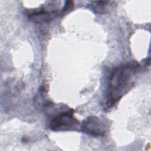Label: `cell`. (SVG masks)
<instances>
[{
	"label": "cell",
	"instance_id": "6da1fadb",
	"mask_svg": "<svg viewBox=\"0 0 151 151\" xmlns=\"http://www.w3.org/2000/svg\"><path fill=\"white\" fill-rule=\"evenodd\" d=\"M140 65L136 61H130L115 68L110 77L106 106L110 109L116 104L131 88Z\"/></svg>",
	"mask_w": 151,
	"mask_h": 151
},
{
	"label": "cell",
	"instance_id": "7a4b0ae2",
	"mask_svg": "<svg viewBox=\"0 0 151 151\" xmlns=\"http://www.w3.org/2000/svg\"><path fill=\"white\" fill-rule=\"evenodd\" d=\"M50 129L52 131H68L77 130L79 122L74 116V110L68 109L58 113L50 122Z\"/></svg>",
	"mask_w": 151,
	"mask_h": 151
},
{
	"label": "cell",
	"instance_id": "3957f363",
	"mask_svg": "<svg viewBox=\"0 0 151 151\" xmlns=\"http://www.w3.org/2000/svg\"><path fill=\"white\" fill-rule=\"evenodd\" d=\"M81 131L94 137L104 136L107 130V124L99 117L91 116L85 119L81 124Z\"/></svg>",
	"mask_w": 151,
	"mask_h": 151
},
{
	"label": "cell",
	"instance_id": "277c9868",
	"mask_svg": "<svg viewBox=\"0 0 151 151\" xmlns=\"http://www.w3.org/2000/svg\"><path fill=\"white\" fill-rule=\"evenodd\" d=\"M57 12L56 11H48L45 9L35 11L29 15L30 19L37 23L46 22L51 21L56 17Z\"/></svg>",
	"mask_w": 151,
	"mask_h": 151
},
{
	"label": "cell",
	"instance_id": "5b68a950",
	"mask_svg": "<svg viewBox=\"0 0 151 151\" xmlns=\"http://www.w3.org/2000/svg\"><path fill=\"white\" fill-rule=\"evenodd\" d=\"M91 4V9L97 13L103 14L107 11V6L109 1H94Z\"/></svg>",
	"mask_w": 151,
	"mask_h": 151
},
{
	"label": "cell",
	"instance_id": "8992f818",
	"mask_svg": "<svg viewBox=\"0 0 151 151\" xmlns=\"http://www.w3.org/2000/svg\"><path fill=\"white\" fill-rule=\"evenodd\" d=\"M73 6V2L72 1H67L64 7L63 8V11H68L72 8Z\"/></svg>",
	"mask_w": 151,
	"mask_h": 151
}]
</instances>
